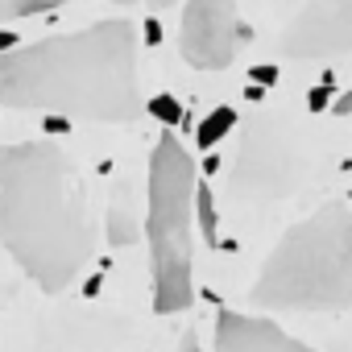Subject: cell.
Here are the masks:
<instances>
[{"mask_svg": "<svg viewBox=\"0 0 352 352\" xmlns=\"http://www.w3.org/2000/svg\"><path fill=\"white\" fill-rule=\"evenodd\" d=\"M0 245L46 294L67 290L96 253V212L75 157L58 141L0 149Z\"/></svg>", "mask_w": 352, "mask_h": 352, "instance_id": "6da1fadb", "label": "cell"}, {"mask_svg": "<svg viewBox=\"0 0 352 352\" xmlns=\"http://www.w3.org/2000/svg\"><path fill=\"white\" fill-rule=\"evenodd\" d=\"M0 104L96 124L133 120L145 108L137 30L112 17L0 54Z\"/></svg>", "mask_w": 352, "mask_h": 352, "instance_id": "7a4b0ae2", "label": "cell"}, {"mask_svg": "<svg viewBox=\"0 0 352 352\" xmlns=\"http://www.w3.org/2000/svg\"><path fill=\"white\" fill-rule=\"evenodd\" d=\"M249 298L265 311H352V212L323 204L265 257Z\"/></svg>", "mask_w": 352, "mask_h": 352, "instance_id": "3957f363", "label": "cell"}, {"mask_svg": "<svg viewBox=\"0 0 352 352\" xmlns=\"http://www.w3.org/2000/svg\"><path fill=\"white\" fill-rule=\"evenodd\" d=\"M195 157L170 129L157 137L149 157V261H153V311L179 315L195 302V241H191V212H195Z\"/></svg>", "mask_w": 352, "mask_h": 352, "instance_id": "277c9868", "label": "cell"}, {"mask_svg": "<svg viewBox=\"0 0 352 352\" xmlns=\"http://www.w3.org/2000/svg\"><path fill=\"white\" fill-rule=\"evenodd\" d=\"M302 174H307V153L290 137L286 120L274 112L249 116L232 166V191L245 204H278L302 183Z\"/></svg>", "mask_w": 352, "mask_h": 352, "instance_id": "5b68a950", "label": "cell"}, {"mask_svg": "<svg viewBox=\"0 0 352 352\" xmlns=\"http://www.w3.org/2000/svg\"><path fill=\"white\" fill-rule=\"evenodd\" d=\"M249 25L236 9V0H187L179 50L199 71H224L249 46Z\"/></svg>", "mask_w": 352, "mask_h": 352, "instance_id": "8992f818", "label": "cell"}, {"mask_svg": "<svg viewBox=\"0 0 352 352\" xmlns=\"http://www.w3.org/2000/svg\"><path fill=\"white\" fill-rule=\"evenodd\" d=\"M286 58L352 54V0H307L282 30Z\"/></svg>", "mask_w": 352, "mask_h": 352, "instance_id": "52a82bcc", "label": "cell"}, {"mask_svg": "<svg viewBox=\"0 0 352 352\" xmlns=\"http://www.w3.org/2000/svg\"><path fill=\"white\" fill-rule=\"evenodd\" d=\"M216 352H315L311 344L286 336L274 319L220 311L216 315Z\"/></svg>", "mask_w": 352, "mask_h": 352, "instance_id": "ba28073f", "label": "cell"}, {"mask_svg": "<svg viewBox=\"0 0 352 352\" xmlns=\"http://www.w3.org/2000/svg\"><path fill=\"white\" fill-rule=\"evenodd\" d=\"M104 232H108V245H112V249H124V245H133V241L141 236V220H137L133 199H129V191H124V187H120V191L112 195V204H108Z\"/></svg>", "mask_w": 352, "mask_h": 352, "instance_id": "9c48e42d", "label": "cell"}, {"mask_svg": "<svg viewBox=\"0 0 352 352\" xmlns=\"http://www.w3.org/2000/svg\"><path fill=\"white\" fill-rule=\"evenodd\" d=\"M236 129V112L228 108V104H220V108H212L204 120H199V133H195V145L199 149H216L228 133Z\"/></svg>", "mask_w": 352, "mask_h": 352, "instance_id": "30bf717a", "label": "cell"}, {"mask_svg": "<svg viewBox=\"0 0 352 352\" xmlns=\"http://www.w3.org/2000/svg\"><path fill=\"white\" fill-rule=\"evenodd\" d=\"M63 5L67 0H0V25L25 21V17H38V13H54Z\"/></svg>", "mask_w": 352, "mask_h": 352, "instance_id": "8fae6325", "label": "cell"}, {"mask_svg": "<svg viewBox=\"0 0 352 352\" xmlns=\"http://www.w3.org/2000/svg\"><path fill=\"white\" fill-rule=\"evenodd\" d=\"M195 208H199V232H204V241L208 245H220V212H216V199H212V191H208V183H199L195 187Z\"/></svg>", "mask_w": 352, "mask_h": 352, "instance_id": "7c38bea8", "label": "cell"}, {"mask_svg": "<svg viewBox=\"0 0 352 352\" xmlns=\"http://www.w3.org/2000/svg\"><path fill=\"white\" fill-rule=\"evenodd\" d=\"M149 112H153L166 129L183 120V108H179V100H174V96H153V100H149Z\"/></svg>", "mask_w": 352, "mask_h": 352, "instance_id": "4fadbf2b", "label": "cell"}, {"mask_svg": "<svg viewBox=\"0 0 352 352\" xmlns=\"http://www.w3.org/2000/svg\"><path fill=\"white\" fill-rule=\"evenodd\" d=\"M331 104H336V83H319V87L307 91V108H311V112H323V108H331Z\"/></svg>", "mask_w": 352, "mask_h": 352, "instance_id": "5bb4252c", "label": "cell"}, {"mask_svg": "<svg viewBox=\"0 0 352 352\" xmlns=\"http://www.w3.org/2000/svg\"><path fill=\"white\" fill-rule=\"evenodd\" d=\"M249 79H253V83L274 87V83H278V67H253V71H249Z\"/></svg>", "mask_w": 352, "mask_h": 352, "instance_id": "9a60e30c", "label": "cell"}, {"mask_svg": "<svg viewBox=\"0 0 352 352\" xmlns=\"http://www.w3.org/2000/svg\"><path fill=\"white\" fill-rule=\"evenodd\" d=\"M145 42H149V46L162 42V21H157V17H145Z\"/></svg>", "mask_w": 352, "mask_h": 352, "instance_id": "2e32d148", "label": "cell"}, {"mask_svg": "<svg viewBox=\"0 0 352 352\" xmlns=\"http://www.w3.org/2000/svg\"><path fill=\"white\" fill-rule=\"evenodd\" d=\"M331 112H336V116H352V87H348L344 96H336V104H331Z\"/></svg>", "mask_w": 352, "mask_h": 352, "instance_id": "e0dca14e", "label": "cell"}, {"mask_svg": "<svg viewBox=\"0 0 352 352\" xmlns=\"http://www.w3.org/2000/svg\"><path fill=\"white\" fill-rule=\"evenodd\" d=\"M179 352H204V348H199V336H195V331H183V340H179Z\"/></svg>", "mask_w": 352, "mask_h": 352, "instance_id": "ac0fdd59", "label": "cell"}, {"mask_svg": "<svg viewBox=\"0 0 352 352\" xmlns=\"http://www.w3.org/2000/svg\"><path fill=\"white\" fill-rule=\"evenodd\" d=\"M100 286H104V274H91V278H87V286H83V294L91 298V294H100Z\"/></svg>", "mask_w": 352, "mask_h": 352, "instance_id": "d6986e66", "label": "cell"}, {"mask_svg": "<svg viewBox=\"0 0 352 352\" xmlns=\"http://www.w3.org/2000/svg\"><path fill=\"white\" fill-rule=\"evenodd\" d=\"M145 5H149V13H153V17H157V13H162V9H170V5H179V0H145Z\"/></svg>", "mask_w": 352, "mask_h": 352, "instance_id": "ffe728a7", "label": "cell"}, {"mask_svg": "<svg viewBox=\"0 0 352 352\" xmlns=\"http://www.w3.org/2000/svg\"><path fill=\"white\" fill-rule=\"evenodd\" d=\"M9 50H17V38L13 34H0V54H9Z\"/></svg>", "mask_w": 352, "mask_h": 352, "instance_id": "44dd1931", "label": "cell"}, {"mask_svg": "<svg viewBox=\"0 0 352 352\" xmlns=\"http://www.w3.org/2000/svg\"><path fill=\"white\" fill-rule=\"evenodd\" d=\"M220 166H224V162H220V157H216V153H208V162H204V174H216V170H220Z\"/></svg>", "mask_w": 352, "mask_h": 352, "instance_id": "7402d4cb", "label": "cell"}, {"mask_svg": "<svg viewBox=\"0 0 352 352\" xmlns=\"http://www.w3.org/2000/svg\"><path fill=\"white\" fill-rule=\"evenodd\" d=\"M112 5H133V0H112Z\"/></svg>", "mask_w": 352, "mask_h": 352, "instance_id": "603a6c76", "label": "cell"}]
</instances>
